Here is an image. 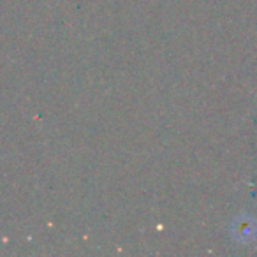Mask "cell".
Segmentation results:
<instances>
[{"instance_id": "1", "label": "cell", "mask_w": 257, "mask_h": 257, "mask_svg": "<svg viewBox=\"0 0 257 257\" xmlns=\"http://www.w3.org/2000/svg\"><path fill=\"white\" fill-rule=\"evenodd\" d=\"M232 234H234V238L238 239V241L248 243L250 239L255 236V225H253V220L246 217V215L238 217L234 222V225H232Z\"/></svg>"}]
</instances>
